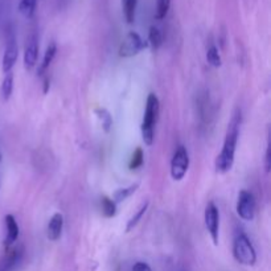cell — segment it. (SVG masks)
I'll return each mask as SVG.
<instances>
[{
  "mask_svg": "<svg viewBox=\"0 0 271 271\" xmlns=\"http://www.w3.org/2000/svg\"><path fill=\"white\" fill-rule=\"evenodd\" d=\"M241 125V112L237 110L233 118L230 121L228 132H226L225 140H224L223 150L215 159V171L219 174H226L232 170L234 164V155H236L237 142H238V134H240Z\"/></svg>",
  "mask_w": 271,
  "mask_h": 271,
  "instance_id": "1",
  "label": "cell"
},
{
  "mask_svg": "<svg viewBox=\"0 0 271 271\" xmlns=\"http://www.w3.org/2000/svg\"><path fill=\"white\" fill-rule=\"evenodd\" d=\"M159 99L153 93H151L147 98L146 112L143 117L142 122V138L144 144L152 146L153 139H155V125H156L157 117H159Z\"/></svg>",
  "mask_w": 271,
  "mask_h": 271,
  "instance_id": "2",
  "label": "cell"
},
{
  "mask_svg": "<svg viewBox=\"0 0 271 271\" xmlns=\"http://www.w3.org/2000/svg\"><path fill=\"white\" fill-rule=\"evenodd\" d=\"M233 255L238 263L245 264V266H254L257 262L255 249L245 233H238L234 237Z\"/></svg>",
  "mask_w": 271,
  "mask_h": 271,
  "instance_id": "3",
  "label": "cell"
},
{
  "mask_svg": "<svg viewBox=\"0 0 271 271\" xmlns=\"http://www.w3.org/2000/svg\"><path fill=\"white\" fill-rule=\"evenodd\" d=\"M188 168H189V153L184 146H179L171 161V176L176 181L183 180L187 175Z\"/></svg>",
  "mask_w": 271,
  "mask_h": 271,
  "instance_id": "4",
  "label": "cell"
},
{
  "mask_svg": "<svg viewBox=\"0 0 271 271\" xmlns=\"http://www.w3.org/2000/svg\"><path fill=\"white\" fill-rule=\"evenodd\" d=\"M147 48V42L140 37L136 32H129L123 42L119 46V56L121 57H134L140 53L143 49Z\"/></svg>",
  "mask_w": 271,
  "mask_h": 271,
  "instance_id": "5",
  "label": "cell"
},
{
  "mask_svg": "<svg viewBox=\"0 0 271 271\" xmlns=\"http://www.w3.org/2000/svg\"><path fill=\"white\" fill-rule=\"evenodd\" d=\"M204 220H205V228L208 230L209 236L212 238L214 245H219L220 237V212L219 208L215 206L213 201H210L206 205L205 213H204Z\"/></svg>",
  "mask_w": 271,
  "mask_h": 271,
  "instance_id": "6",
  "label": "cell"
},
{
  "mask_svg": "<svg viewBox=\"0 0 271 271\" xmlns=\"http://www.w3.org/2000/svg\"><path fill=\"white\" fill-rule=\"evenodd\" d=\"M237 213L243 221H251L255 215V198L249 191H241L237 201Z\"/></svg>",
  "mask_w": 271,
  "mask_h": 271,
  "instance_id": "7",
  "label": "cell"
},
{
  "mask_svg": "<svg viewBox=\"0 0 271 271\" xmlns=\"http://www.w3.org/2000/svg\"><path fill=\"white\" fill-rule=\"evenodd\" d=\"M19 57V48L16 37L11 32L10 36L7 37V44H6V49H4L3 55V63H2V68H3L4 73H10L12 72V68L15 66Z\"/></svg>",
  "mask_w": 271,
  "mask_h": 271,
  "instance_id": "8",
  "label": "cell"
},
{
  "mask_svg": "<svg viewBox=\"0 0 271 271\" xmlns=\"http://www.w3.org/2000/svg\"><path fill=\"white\" fill-rule=\"evenodd\" d=\"M23 257H24V247L21 245L7 249L6 257L0 262V271H14L23 261Z\"/></svg>",
  "mask_w": 271,
  "mask_h": 271,
  "instance_id": "9",
  "label": "cell"
},
{
  "mask_svg": "<svg viewBox=\"0 0 271 271\" xmlns=\"http://www.w3.org/2000/svg\"><path fill=\"white\" fill-rule=\"evenodd\" d=\"M38 59V40L37 36L33 33V35L29 36V38L27 40V45H25L24 50V66L27 70H31L35 68V65L37 64Z\"/></svg>",
  "mask_w": 271,
  "mask_h": 271,
  "instance_id": "10",
  "label": "cell"
},
{
  "mask_svg": "<svg viewBox=\"0 0 271 271\" xmlns=\"http://www.w3.org/2000/svg\"><path fill=\"white\" fill-rule=\"evenodd\" d=\"M4 225H6L4 246H6V249H10V247H12V245L18 241L20 229H19L18 221H16V219H15L12 214H7L4 217Z\"/></svg>",
  "mask_w": 271,
  "mask_h": 271,
  "instance_id": "11",
  "label": "cell"
},
{
  "mask_svg": "<svg viewBox=\"0 0 271 271\" xmlns=\"http://www.w3.org/2000/svg\"><path fill=\"white\" fill-rule=\"evenodd\" d=\"M64 229V215L60 212L55 213L52 219L49 220L48 228H46V237L49 241H59L61 238Z\"/></svg>",
  "mask_w": 271,
  "mask_h": 271,
  "instance_id": "12",
  "label": "cell"
},
{
  "mask_svg": "<svg viewBox=\"0 0 271 271\" xmlns=\"http://www.w3.org/2000/svg\"><path fill=\"white\" fill-rule=\"evenodd\" d=\"M136 7H138V0H122V11L127 24H132L135 21Z\"/></svg>",
  "mask_w": 271,
  "mask_h": 271,
  "instance_id": "13",
  "label": "cell"
},
{
  "mask_svg": "<svg viewBox=\"0 0 271 271\" xmlns=\"http://www.w3.org/2000/svg\"><path fill=\"white\" fill-rule=\"evenodd\" d=\"M56 55H57L56 42H55V41L49 42V45L46 46V50H45V55H44V59H42L41 66H40V74L45 73V70L48 69L49 66H50V64H52V61L55 60Z\"/></svg>",
  "mask_w": 271,
  "mask_h": 271,
  "instance_id": "14",
  "label": "cell"
},
{
  "mask_svg": "<svg viewBox=\"0 0 271 271\" xmlns=\"http://www.w3.org/2000/svg\"><path fill=\"white\" fill-rule=\"evenodd\" d=\"M37 7V0H20L19 3V12L25 19H32Z\"/></svg>",
  "mask_w": 271,
  "mask_h": 271,
  "instance_id": "15",
  "label": "cell"
},
{
  "mask_svg": "<svg viewBox=\"0 0 271 271\" xmlns=\"http://www.w3.org/2000/svg\"><path fill=\"white\" fill-rule=\"evenodd\" d=\"M148 42L151 44L153 50H157V49L161 46L163 44V32L160 31L159 27H155L152 25L148 32Z\"/></svg>",
  "mask_w": 271,
  "mask_h": 271,
  "instance_id": "16",
  "label": "cell"
},
{
  "mask_svg": "<svg viewBox=\"0 0 271 271\" xmlns=\"http://www.w3.org/2000/svg\"><path fill=\"white\" fill-rule=\"evenodd\" d=\"M12 91H14V74L12 72H10V73H6L3 84H2V94H3L4 101L10 99Z\"/></svg>",
  "mask_w": 271,
  "mask_h": 271,
  "instance_id": "17",
  "label": "cell"
},
{
  "mask_svg": "<svg viewBox=\"0 0 271 271\" xmlns=\"http://www.w3.org/2000/svg\"><path fill=\"white\" fill-rule=\"evenodd\" d=\"M138 187H139V184H134V185H130L129 188H122V189H118V191L114 193L113 201H114L115 204L125 201L126 198H129L132 193H135Z\"/></svg>",
  "mask_w": 271,
  "mask_h": 271,
  "instance_id": "18",
  "label": "cell"
},
{
  "mask_svg": "<svg viewBox=\"0 0 271 271\" xmlns=\"http://www.w3.org/2000/svg\"><path fill=\"white\" fill-rule=\"evenodd\" d=\"M147 208H148V201L143 202L142 205L139 206V209H138V212H136L135 214L132 215L131 219L129 220V223H127V228H126V232H130V230L134 229V228L139 224V221L142 220L144 213H146Z\"/></svg>",
  "mask_w": 271,
  "mask_h": 271,
  "instance_id": "19",
  "label": "cell"
},
{
  "mask_svg": "<svg viewBox=\"0 0 271 271\" xmlns=\"http://www.w3.org/2000/svg\"><path fill=\"white\" fill-rule=\"evenodd\" d=\"M206 61L214 68H219L221 66V56H220V52L217 46L214 44H210L206 49Z\"/></svg>",
  "mask_w": 271,
  "mask_h": 271,
  "instance_id": "20",
  "label": "cell"
},
{
  "mask_svg": "<svg viewBox=\"0 0 271 271\" xmlns=\"http://www.w3.org/2000/svg\"><path fill=\"white\" fill-rule=\"evenodd\" d=\"M101 205H102V212H103V214L106 215L107 219L114 217L115 213H117V204L113 201L112 198L103 197L101 201Z\"/></svg>",
  "mask_w": 271,
  "mask_h": 271,
  "instance_id": "21",
  "label": "cell"
},
{
  "mask_svg": "<svg viewBox=\"0 0 271 271\" xmlns=\"http://www.w3.org/2000/svg\"><path fill=\"white\" fill-rule=\"evenodd\" d=\"M143 161H144V153H143V150L140 148V147H138L135 151H134V153H132V157H131V161H130V170H138V168H140L143 166Z\"/></svg>",
  "mask_w": 271,
  "mask_h": 271,
  "instance_id": "22",
  "label": "cell"
},
{
  "mask_svg": "<svg viewBox=\"0 0 271 271\" xmlns=\"http://www.w3.org/2000/svg\"><path fill=\"white\" fill-rule=\"evenodd\" d=\"M171 7V0H156V16L157 20H163L167 16Z\"/></svg>",
  "mask_w": 271,
  "mask_h": 271,
  "instance_id": "23",
  "label": "cell"
},
{
  "mask_svg": "<svg viewBox=\"0 0 271 271\" xmlns=\"http://www.w3.org/2000/svg\"><path fill=\"white\" fill-rule=\"evenodd\" d=\"M97 113H98V114H99V115H98V117L101 118L102 126H103L104 130H106V131H109V130H110V127H112V125H113L112 115L109 114V113L106 112L104 109H98Z\"/></svg>",
  "mask_w": 271,
  "mask_h": 271,
  "instance_id": "24",
  "label": "cell"
},
{
  "mask_svg": "<svg viewBox=\"0 0 271 271\" xmlns=\"http://www.w3.org/2000/svg\"><path fill=\"white\" fill-rule=\"evenodd\" d=\"M132 271H152V268H151L150 264L146 263V262H136V263L132 266Z\"/></svg>",
  "mask_w": 271,
  "mask_h": 271,
  "instance_id": "25",
  "label": "cell"
},
{
  "mask_svg": "<svg viewBox=\"0 0 271 271\" xmlns=\"http://www.w3.org/2000/svg\"><path fill=\"white\" fill-rule=\"evenodd\" d=\"M271 167V152H270V143L267 144V150H266V156H264V170L266 172L270 171Z\"/></svg>",
  "mask_w": 271,
  "mask_h": 271,
  "instance_id": "26",
  "label": "cell"
},
{
  "mask_svg": "<svg viewBox=\"0 0 271 271\" xmlns=\"http://www.w3.org/2000/svg\"><path fill=\"white\" fill-rule=\"evenodd\" d=\"M0 161H2V151H0Z\"/></svg>",
  "mask_w": 271,
  "mask_h": 271,
  "instance_id": "27",
  "label": "cell"
}]
</instances>
